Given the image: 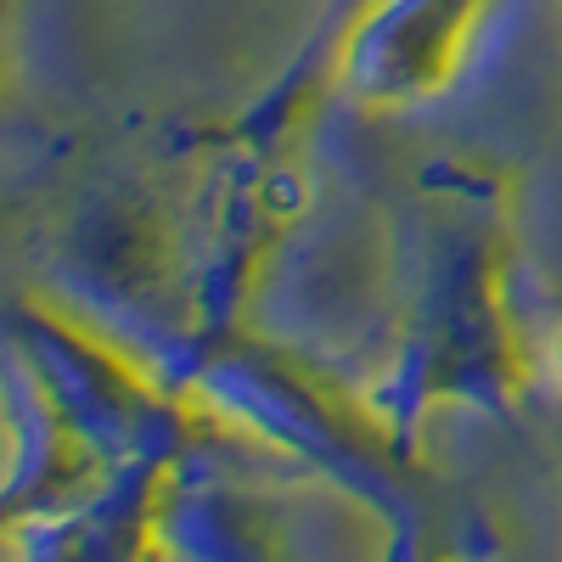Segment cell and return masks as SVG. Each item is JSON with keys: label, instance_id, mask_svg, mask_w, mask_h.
Returning a JSON list of instances; mask_svg holds the SVG:
<instances>
[{"label": "cell", "instance_id": "1", "mask_svg": "<svg viewBox=\"0 0 562 562\" xmlns=\"http://www.w3.org/2000/svg\"><path fill=\"white\" fill-rule=\"evenodd\" d=\"M265 203H270L276 214H299V209H304V180L288 175V169L270 175V180H265Z\"/></svg>", "mask_w": 562, "mask_h": 562}]
</instances>
